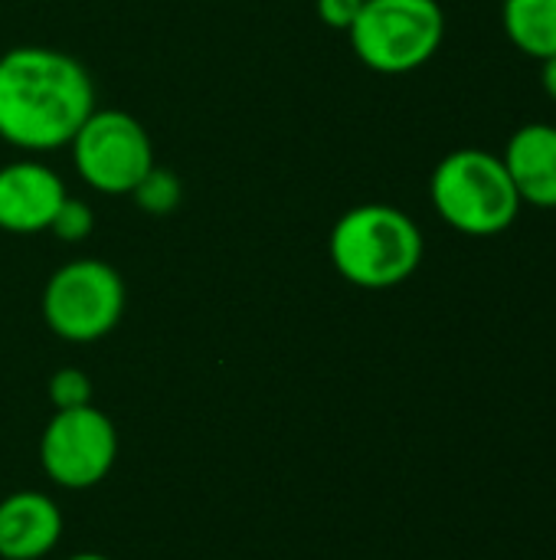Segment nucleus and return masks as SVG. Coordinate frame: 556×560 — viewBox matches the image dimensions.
I'll list each match as a JSON object with an SVG mask.
<instances>
[{"instance_id":"f257e3e1","label":"nucleus","mask_w":556,"mask_h":560,"mask_svg":"<svg viewBox=\"0 0 556 560\" xmlns=\"http://www.w3.org/2000/svg\"><path fill=\"white\" fill-rule=\"evenodd\" d=\"M95 112L85 66L59 49L16 46L0 59V138L23 151H52Z\"/></svg>"},{"instance_id":"9b49d317","label":"nucleus","mask_w":556,"mask_h":560,"mask_svg":"<svg viewBox=\"0 0 556 560\" xmlns=\"http://www.w3.org/2000/svg\"><path fill=\"white\" fill-rule=\"evenodd\" d=\"M505 36L531 59L556 56V0H505Z\"/></svg>"},{"instance_id":"423d86ee","label":"nucleus","mask_w":556,"mask_h":560,"mask_svg":"<svg viewBox=\"0 0 556 560\" xmlns=\"http://www.w3.org/2000/svg\"><path fill=\"white\" fill-rule=\"evenodd\" d=\"M69 144L79 177L98 194H131L154 167V148L144 125L121 108H95Z\"/></svg>"},{"instance_id":"f03ea898","label":"nucleus","mask_w":556,"mask_h":560,"mask_svg":"<svg viewBox=\"0 0 556 560\" xmlns=\"http://www.w3.org/2000/svg\"><path fill=\"white\" fill-rule=\"evenodd\" d=\"M331 262L357 289H393L423 262L416 220L390 203L351 207L331 230Z\"/></svg>"},{"instance_id":"9d476101","label":"nucleus","mask_w":556,"mask_h":560,"mask_svg":"<svg viewBox=\"0 0 556 560\" xmlns=\"http://www.w3.org/2000/svg\"><path fill=\"white\" fill-rule=\"evenodd\" d=\"M62 535V515L39 492H16L0 502V558L36 560L49 555Z\"/></svg>"},{"instance_id":"2eb2a0df","label":"nucleus","mask_w":556,"mask_h":560,"mask_svg":"<svg viewBox=\"0 0 556 560\" xmlns=\"http://www.w3.org/2000/svg\"><path fill=\"white\" fill-rule=\"evenodd\" d=\"M360 7H364V0H318V16L324 20V26L347 33L357 20Z\"/></svg>"},{"instance_id":"4468645a","label":"nucleus","mask_w":556,"mask_h":560,"mask_svg":"<svg viewBox=\"0 0 556 560\" xmlns=\"http://www.w3.org/2000/svg\"><path fill=\"white\" fill-rule=\"evenodd\" d=\"M49 397H52L56 410L85 407V404L92 400V384H88V377H85L82 371L66 368V371L52 374V381H49Z\"/></svg>"},{"instance_id":"39448f33","label":"nucleus","mask_w":556,"mask_h":560,"mask_svg":"<svg viewBox=\"0 0 556 560\" xmlns=\"http://www.w3.org/2000/svg\"><path fill=\"white\" fill-rule=\"evenodd\" d=\"M125 312V282L102 259H72L52 272L43 292L46 325L75 345L105 338Z\"/></svg>"},{"instance_id":"dca6fc26","label":"nucleus","mask_w":556,"mask_h":560,"mask_svg":"<svg viewBox=\"0 0 556 560\" xmlns=\"http://www.w3.org/2000/svg\"><path fill=\"white\" fill-rule=\"evenodd\" d=\"M541 85H544V92L556 102V56L541 59Z\"/></svg>"},{"instance_id":"ddd939ff","label":"nucleus","mask_w":556,"mask_h":560,"mask_svg":"<svg viewBox=\"0 0 556 560\" xmlns=\"http://www.w3.org/2000/svg\"><path fill=\"white\" fill-rule=\"evenodd\" d=\"M49 230L59 240H66V243H79V240H85L95 230V217H92L88 203L66 197L62 207H59V213H56V220L49 223Z\"/></svg>"},{"instance_id":"7ed1b4c3","label":"nucleus","mask_w":556,"mask_h":560,"mask_svg":"<svg viewBox=\"0 0 556 560\" xmlns=\"http://www.w3.org/2000/svg\"><path fill=\"white\" fill-rule=\"evenodd\" d=\"M436 213L462 236H498L514 226L521 197L501 161L485 148L449 151L429 180Z\"/></svg>"},{"instance_id":"0eeeda50","label":"nucleus","mask_w":556,"mask_h":560,"mask_svg":"<svg viewBox=\"0 0 556 560\" xmlns=\"http://www.w3.org/2000/svg\"><path fill=\"white\" fill-rule=\"evenodd\" d=\"M118 456V436L111 420L92 404L56 410L43 440L39 459L46 476L66 489H92L98 486Z\"/></svg>"},{"instance_id":"f8f14e48","label":"nucleus","mask_w":556,"mask_h":560,"mask_svg":"<svg viewBox=\"0 0 556 560\" xmlns=\"http://www.w3.org/2000/svg\"><path fill=\"white\" fill-rule=\"evenodd\" d=\"M131 197H134V203H138L144 213H151V217H167V213H174V210L180 207L184 187H180V177H177L174 171H167V167H151V171L141 177V184L131 190Z\"/></svg>"},{"instance_id":"f3484780","label":"nucleus","mask_w":556,"mask_h":560,"mask_svg":"<svg viewBox=\"0 0 556 560\" xmlns=\"http://www.w3.org/2000/svg\"><path fill=\"white\" fill-rule=\"evenodd\" d=\"M69 560H108V558H102V555H75V558H69Z\"/></svg>"},{"instance_id":"20e7f679","label":"nucleus","mask_w":556,"mask_h":560,"mask_svg":"<svg viewBox=\"0 0 556 560\" xmlns=\"http://www.w3.org/2000/svg\"><path fill=\"white\" fill-rule=\"evenodd\" d=\"M347 36L367 69L400 75L439 52L446 13L439 0H364Z\"/></svg>"},{"instance_id":"1a4fd4ad","label":"nucleus","mask_w":556,"mask_h":560,"mask_svg":"<svg viewBox=\"0 0 556 560\" xmlns=\"http://www.w3.org/2000/svg\"><path fill=\"white\" fill-rule=\"evenodd\" d=\"M521 203L556 210V125L531 121L521 125L501 154Z\"/></svg>"},{"instance_id":"6e6552de","label":"nucleus","mask_w":556,"mask_h":560,"mask_svg":"<svg viewBox=\"0 0 556 560\" xmlns=\"http://www.w3.org/2000/svg\"><path fill=\"white\" fill-rule=\"evenodd\" d=\"M62 177L39 161H16L0 167V230L39 233L49 230L62 200Z\"/></svg>"}]
</instances>
